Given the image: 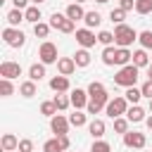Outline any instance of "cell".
I'll list each match as a JSON object with an SVG mask.
<instances>
[{
	"label": "cell",
	"instance_id": "1",
	"mask_svg": "<svg viewBox=\"0 0 152 152\" xmlns=\"http://www.w3.org/2000/svg\"><path fill=\"white\" fill-rule=\"evenodd\" d=\"M138 76H140V69L131 62V64L121 66V69L114 74V83H116V86H124V88H133V86L138 83Z\"/></svg>",
	"mask_w": 152,
	"mask_h": 152
},
{
	"label": "cell",
	"instance_id": "2",
	"mask_svg": "<svg viewBox=\"0 0 152 152\" xmlns=\"http://www.w3.org/2000/svg\"><path fill=\"white\" fill-rule=\"evenodd\" d=\"M133 40H138V31L128 24H119L114 28V45L116 48H131Z\"/></svg>",
	"mask_w": 152,
	"mask_h": 152
},
{
	"label": "cell",
	"instance_id": "3",
	"mask_svg": "<svg viewBox=\"0 0 152 152\" xmlns=\"http://www.w3.org/2000/svg\"><path fill=\"white\" fill-rule=\"evenodd\" d=\"M128 100L124 97V95H116V97H112L109 102H107V107H104V112H107V116L109 119H119V116H124L126 112H128Z\"/></svg>",
	"mask_w": 152,
	"mask_h": 152
},
{
	"label": "cell",
	"instance_id": "4",
	"mask_svg": "<svg viewBox=\"0 0 152 152\" xmlns=\"http://www.w3.org/2000/svg\"><path fill=\"white\" fill-rule=\"evenodd\" d=\"M38 57H40V64H57V45L55 43H50V40H43L40 43V48H38Z\"/></svg>",
	"mask_w": 152,
	"mask_h": 152
},
{
	"label": "cell",
	"instance_id": "5",
	"mask_svg": "<svg viewBox=\"0 0 152 152\" xmlns=\"http://www.w3.org/2000/svg\"><path fill=\"white\" fill-rule=\"evenodd\" d=\"M52 28H57L59 33H74V28H76V24L66 17V14H59V12H55L52 17H50V21H48Z\"/></svg>",
	"mask_w": 152,
	"mask_h": 152
},
{
	"label": "cell",
	"instance_id": "6",
	"mask_svg": "<svg viewBox=\"0 0 152 152\" xmlns=\"http://www.w3.org/2000/svg\"><path fill=\"white\" fill-rule=\"evenodd\" d=\"M2 40H5V45H10V48H21V45L26 43V36H24V31L7 26V28H2Z\"/></svg>",
	"mask_w": 152,
	"mask_h": 152
},
{
	"label": "cell",
	"instance_id": "7",
	"mask_svg": "<svg viewBox=\"0 0 152 152\" xmlns=\"http://www.w3.org/2000/svg\"><path fill=\"white\" fill-rule=\"evenodd\" d=\"M88 95H90V100L102 102L104 107H107V102L112 100V97H109V93H107V88H104V83H100V81H93V83L88 86Z\"/></svg>",
	"mask_w": 152,
	"mask_h": 152
},
{
	"label": "cell",
	"instance_id": "8",
	"mask_svg": "<svg viewBox=\"0 0 152 152\" xmlns=\"http://www.w3.org/2000/svg\"><path fill=\"white\" fill-rule=\"evenodd\" d=\"M124 145L131 147V150H142V147L147 145V138H145V133H140V131H128V133L124 135Z\"/></svg>",
	"mask_w": 152,
	"mask_h": 152
},
{
	"label": "cell",
	"instance_id": "9",
	"mask_svg": "<svg viewBox=\"0 0 152 152\" xmlns=\"http://www.w3.org/2000/svg\"><path fill=\"white\" fill-rule=\"evenodd\" d=\"M69 100H71V107H74V109H86L88 102H90V95H88V90H83V88H74V90L69 93Z\"/></svg>",
	"mask_w": 152,
	"mask_h": 152
},
{
	"label": "cell",
	"instance_id": "10",
	"mask_svg": "<svg viewBox=\"0 0 152 152\" xmlns=\"http://www.w3.org/2000/svg\"><path fill=\"white\" fill-rule=\"evenodd\" d=\"M76 43L88 50V48H93L97 43V36H95L93 28H76Z\"/></svg>",
	"mask_w": 152,
	"mask_h": 152
},
{
	"label": "cell",
	"instance_id": "11",
	"mask_svg": "<svg viewBox=\"0 0 152 152\" xmlns=\"http://www.w3.org/2000/svg\"><path fill=\"white\" fill-rule=\"evenodd\" d=\"M69 126H71L69 119L62 116V114H55V116L50 119V131L55 133V138H57V135H66V133H69Z\"/></svg>",
	"mask_w": 152,
	"mask_h": 152
},
{
	"label": "cell",
	"instance_id": "12",
	"mask_svg": "<svg viewBox=\"0 0 152 152\" xmlns=\"http://www.w3.org/2000/svg\"><path fill=\"white\" fill-rule=\"evenodd\" d=\"M0 76L2 78H19L21 76V64H17V62H10V59H5L2 64H0Z\"/></svg>",
	"mask_w": 152,
	"mask_h": 152
},
{
	"label": "cell",
	"instance_id": "13",
	"mask_svg": "<svg viewBox=\"0 0 152 152\" xmlns=\"http://www.w3.org/2000/svg\"><path fill=\"white\" fill-rule=\"evenodd\" d=\"M57 71H59V76H71V74L76 71L74 57H59V59H57Z\"/></svg>",
	"mask_w": 152,
	"mask_h": 152
},
{
	"label": "cell",
	"instance_id": "14",
	"mask_svg": "<svg viewBox=\"0 0 152 152\" xmlns=\"http://www.w3.org/2000/svg\"><path fill=\"white\" fill-rule=\"evenodd\" d=\"M64 14H66V17H69L74 24H76V21H81V19H86V10H83L78 2H71V5H66V12H64Z\"/></svg>",
	"mask_w": 152,
	"mask_h": 152
},
{
	"label": "cell",
	"instance_id": "15",
	"mask_svg": "<svg viewBox=\"0 0 152 152\" xmlns=\"http://www.w3.org/2000/svg\"><path fill=\"white\" fill-rule=\"evenodd\" d=\"M5 19H7V24H10L12 28H17L21 21H26V14H24V10H17V7H12V10L5 14Z\"/></svg>",
	"mask_w": 152,
	"mask_h": 152
},
{
	"label": "cell",
	"instance_id": "16",
	"mask_svg": "<svg viewBox=\"0 0 152 152\" xmlns=\"http://www.w3.org/2000/svg\"><path fill=\"white\" fill-rule=\"evenodd\" d=\"M126 119H128L131 124H140V121H145L147 116H145V109H142L140 104H131L128 112H126Z\"/></svg>",
	"mask_w": 152,
	"mask_h": 152
},
{
	"label": "cell",
	"instance_id": "17",
	"mask_svg": "<svg viewBox=\"0 0 152 152\" xmlns=\"http://www.w3.org/2000/svg\"><path fill=\"white\" fill-rule=\"evenodd\" d=\"M104 131H107V126H104V121H102V119H93V121L88 124V133H90L95 140H102Z\"/></svg>",
	"mask_w": 152,
	"mask_h": 152
},
{
	"label": "cell",
	"instance_id": "18",
	"mask_svg": "<svg viewBox=\"0 0 152 152\" xmlns=\"http://www.w3.org/2000/svg\"><path fill=\"white\" fill-rule=\"evenodd\" d=\"M50 88L55 93H66L71 86H69V76H52L50 78Z\"/></svg>",
	"mask_w": 152,
	"mask_h": 152
},
{
	"label": "cell",
	"instance_id": "19",
	"mask_svg": "<svg viewBox=\"0 0 152 152\" xmlns=\"http://www.w3.org/2000/svg\"><path fill=\"white\" fill-rule=\"evenodd\" d=\"M0 145H2V152H14V150H19V138L12 135V133H5Z\"/></svg>",
	"mask_w": 152,
	"mask_h": 152
},
{
	"label": "cell",
	"instance_id": "20",
	"mask_svg": "<svg viewBox=\"0 0 152 152\" xmlns=\"http://www.w3.org/2000/svg\"><path fill=\"white\" fill-rule=\"evenodd\" d=\"M150 55H147V50H133V64L138 66V69H142V66H150Z\"/></svg>",
	"mask_w": 152,
	"mask_h": 152
},
{
	"label": "cell",
	"instance_id": "21",
	"mask_svg": "<svg viewBox=\"0 0 152 152\" xmlns=\"http://www.w3.org/2000/svg\"><path fill=\"white\" fill-rule=\"evenodd\" d=\"M133 62V52L128 48H116V66H126Z\"/></svg>",
	"mask_w": 152,
	"mask_h": 152
},
{
	"label": "cell",
	"instance_id": "22",
	"mask_svg": "<svg viewBox=\"0 0 152 152\" xmlns=\"http://www.w3.org/2000/svg\"><path fill=\"white\" fill-rule=\"evenodd\" d=\"M45 78V64H31L28 66V81H43Z\"/></svg>",
	"mask_w": 152,
	"mask_h": 152
},
{
	"label": "cell",
	"instance_id": "23",
	"mask_svg": "<svg viewBox=\"0 0 152 152\" xmlns=\"http://www.w3.org/2000/svg\"><path fill=\"white\" fill-rule=\"evenodd\" d=\"M24 14H26V21H28V24H33V26H36V24H40V7H38V5L26 7V10H24Z\"/></svg>",
	"mask_w": 152,
	"mask_h": 152
},
{
	"label": "cell",
	"instance_id": "24",
	"mask_svg": "<svg viewBox=\"0 0 152 152\" xmlns=\"http://www.w3.org/2000/svg\"><path fill=\"white\" fill-rule=\"evenodd\" d=\"M83 21H86V28H97V26L102 24V14L95 12V10H93V12H86V19H83Z\"/></svg>",
	"mask_w": 152,
	"mask_h": 152
},
{
	"label": "cell",
	"instance_id": "25",
	"mask_svg": "<svg viewBox=\"0 0 152 152\" xmlns=\"http://www.w3.org/2000/svg\"><path fill=\"white\" fill-rule=\"evenodd\" d=\"M74 62H76V66H81V69H86V66L90 64V52H88L86 48H81V50H76V55H74Z\"/></svg>",
	"mask_w": 152,
	"mask_h": 152
},
{
	"label": "cell",
	"instance_id": "26",
	"mask_svg": "<svg viewBox=\"0 0 152 152\" xmlns=\"http://www.w3.org/2000/svg\"><path fill=\"white\" fill-rule=\"evenodd\" d=\"M102 62H104L107 66H114V64H116V48H114V45H109V48L102 50Z\"/></svg>",
	"mask_w": 152,
	"mask_h": 152
},
{
	"label": "cell",
	"instance_id": "27",
	"mask_svg": "<svg viewBox=\"0 0 152 152\" xmlns=\"http://www.w3.org/2000/svg\"><path fill=\"white\" fill-rule=\"evenodd\" d=\"M19 93H21V97H33V95L38 93L36 81H24V83L19 86Z\"/></svg>",
	"mask_w": 152,
	"mask_h": 152
},
{
	"label": "cell",
	"instance_id": "28",
	"mask_svg": "<svg viewBox=\"0 0 152 152\" xmlns=\"http://www.w3.org/2000/svg\"><path fill=\"white\" fill-rule=\"evenodd\" d=\"M124 97L128 100V104H138V102H140V97H142V90H140V88H135V86H133V88H126Z\"/></svg>",
	"mask_w": 152,
	"mask_h": 152
},
{
	"label": "cell",
	"instance_id": "29",
	"mask_svg": "<svg viewBox=\"0 0 152 152\" xmlns=\"http://www.w3.org/2000/svg\"><path fill=\"white\" fill-rule=\"evenodd\" d=\"M52 102H55L57 112H64V109H69V107H71V100H69L66 95H62V93H57V95L52 97Z\"/></svg>",
	"mask_w": 152,
	"mask_h": 152
},
{
	"label": "cell",
	"instance_id": "30",
	"mask_svg": "<svg viewBox=\"0 0 152 152\" xmlns=\"http://www.w3.org/2000/svg\"><path fill=\"white\" fill-rule=\"evenodd\" d=\"M86 121H88V114H83L81 109H76L71 116H69V124L71 126H76V128H81V126H86Z\"/></svg>",
	"mask_w": 152,
	"mask_h": 152
},
{
	"label": "cell",
	"instance_id": "31",
	"mask_svg": "<svg viewBox=\"0 0 152 152\" xmlns=\"http://www.w3.org/2000/svg\"><path fill=\"white\" fill-rule=\"evenodd\" d=\"M138 43L142 50H152V31H140L138 33Z\"/></svg>",
	"mask_w": 152,
	"mask_h": 152
},
{
	"label": "cell",
	"instance_id": "32",
	"mask_svg": "<svg viewBox=\"0 0 152 152\" xmlns=\"http://www.w3.org/2000/svg\"><path fill=\"white\" fill-rule=\"evenodd\" d=\"M40 114H43V116H48V119H52V116L57 114V107H55V102H52V100L43 102V104H40Z\"/></svg>",
	"mask_w": 152,
	"mask_h": 152
},
{
	"label": "cell",
	"instance_id": "33",
	"mask_svg": "<svg viewBox=\"0 0 152 152\" xmlns=\"http://www.w3.org/2000/svg\"><path fill=\"white\" fill-rule=\"evenodd\" d=\"M128 124H131V121H128L126 116H119V119H114V131L121 133V135H126V133H128Z\"/></svg>",
	"mask_w": 152,
	"mask_h": 152
},
{
	"label": "cell",
	"instance_id": "34",
	"mask_svg": "<svg viewBox=\"0 0 152 152\" xmlns=\"http://www.w3.org/2000/svg\"><path fill=\"white\" fill-rule=\"evenodd\" d=\"M12 93H14L12 81H10V78H0V95H2V97H10Z\"/></svg>",
	"mask_w": 152,
	"mask_h": 152
},
{
	"label": "cell",
	"instance_id": "35",
	"mask_svg": "<svg viewBox=\"0 0 152 152\" xmlns=\"http://www.w3.org/2000/svg\"><path fill=\"white\" fill-rule=\"evenodd\" d=\"M135 12L138 14H150L152 12V0H135Z\"/></svg>",
	"mask_w": 152,
	"mask_h": 152
},
{
	"label": "cell",
	"instance_id": "36",
	"mask_svg": "<svg viewBox=\"0 0 152 152\" xmlns=\"http://www.w3.org/2000/svg\"><path fill=\"white\" fill-rule=\"evenodd\" d=\"M50 28H52L50 24H43V21H40V24H36V26H33V33H36V38H48Z\"/></svg>",
	"mask_w": 152,
	"mask_h": 152
},
{
	"label": "cell",
	"instance_id": "37",
	"mask_svg": "<svg viewBox=\"0 0 152 152\" xmlns=\"http://www.w3.org/2000/svg\"><path fill=\"white\" fill-rule=\"evenodd\" d=\"M97 43H102L104 48H109V45L114 43V33H112V31H100V33H97Z\"/></svg>",
	"mask_w": 152,
	"mask_h": 152
},
{
	"label": "cell",
	"instance_id": "38",
	"mask_svg": "<svg viewBox=\"0 0 152 152\" xmlns=\"http://www.w3.org/2000/svg\"><path fill=\"white\" fill-rule=\"evenodd\" d=\"M109 19H112V21L119 26V24H124V19H126V12H124L121 7H116V10H112V12H109Z\"/></svg>",
	"mask_w": 152,
	"mask_h": 152
},
{
	"label": "cell",
	"instance_id": "39",
	"mask_svg": "<svg viewBox=\"0 0 152 152\" xmlns=\"http://www.w3.org/2000/svg\"><path fill=\"white\" fill-rule=\"evenodd\" d=\"M43 152H62V147H59V140H57V138H52V140H45V142H43Z\"/></svg>",
	"mask_w": 152,
	"mask_h": 152
},
{
	"label": "cell",
	"instance_id": "40",
	"mask_svg": "<svg viewBox=\"0 0 152 152\" xmlns=\"http://www.w3.org/2000/svg\"><path fill=\"white\" fill-rule=\"evenodd\" d=\"M90 152H112V145L107 140H95L93 147H90Z\"/></svg>",
	"mask_w": 152,
	"mask_h": 152
},
{
	"label": "cell",
	"instance_id": "41",
	"mask_svg": "<svg viewBox=\"0 0 152 152\" xmlns=\"http://www.w3.org/2000/svg\"><path fill=\"white\" fill-rule=\"evenodd\" d=\"M102 109H104V104H102V102H95V100H90V102H88V107H86V112H88V114H93V116H95V114H100Z\"/></svg>",
	"mask_w": 152,
	"mask_h": 152
},
{
	"label": "cell",
	"instance_id": "42",
	"mask_svg": "<svg viewBox=\"0 0 152 152\" xmlns=\"http://www.w3.org/2000/svg\"><path fill=\"white\" fill-rule=\"evenodd\" d=\"M19 152H33V140L31 138H21L19 140Z\"/></svg>",
	"mask_w": 152,
	"mask_h": 152
},
{
	"label": "cell",
	"instance_id": "43",
	"mask_svg": "<svg viewBox=\"0 0 152 152\" xmlns=\"http://www.w3.org/2000/svg\"><path fill=\"white\" fill-rule=\"evenodd\" d=\"M140 90H142V97H150V100H152V81H150V78L140 86Z\"/></svg>",
	"mask_w": 152,
	"mask_h": 152
},
{
	"label": "cell",
	"instance_id": "44",
	"mask_svg": "<svg viewBox=\"0 0 152 152\" xmlns=\"http://www.w3.org/2000/svg\"><path fill=\"white\" fill-rule=\"evenodd\" d=\"M57 140H59V147H62V152H66V150L71 147V140H69V135H57Z\"/></svg>",
	"mask_w": 152,
	"mask_h": 152
},
{
	"label": "cell",
	"instance_id": "45",
	"mask_svg": "<svg viewBox=\"0 0 152 152\" xmlns=\"http://www.w3.org/2000/svg\"><path fill=\"white\" fill-rule=\"evenodd\" d=\"M119 7L124 12H131V10H135V0H119Z\"/></svg>",
	"mask_w": 152,
	"mask_h": 152
},
{
	"label": "cell",
	"instance_id": "46",
	"mask_svg": "<svg viewBox=\"0 0 152 152\" xmlns=\"http://www.w3.org/2000/svg\"><path fill=\"white\" fill-rule=\"evenodd\" d=\"M28 2H31V0H12V5H14L17 10H26V7H28Z\"/></svg>",
	"mask_w": 152,
	"mask_h": 152
},
{
	"label": "cell",
	"instance_id": "47",
	"mask_svg": "<svg viewBox=\"0 0 152 152\" xmlns=\"http://www.w3.org/2000/svg\"><path fill=\"white\" fill-rule=\"evenodd\" d=\"M145 124H147V128L152 131V116H147V119H145Z\"/></svg>",
	"mask_w": 152,
	"mask_h": 152
},
{
	"label": "cell",
	"instance_id": "48",
	"mask_svg": "<svg viewBox=\"0 0 152 152\" xmlns=\"http://www.w3.org/2000/svg\"><path fill=\"white\" fill-rule=\"evenodd\" d=\"M147 78L152 81V66H147Z\"/></svg>",
	"mask_w": 152,
	"mask_h": 152
},
{
	"label": "cell",
	"instance_id": "49",
	"mask_svg": "<svg viewBox=\"0 0 152 152\" xmlns=\"http://www.w3.org/2000/svg\"><path fill=\"white\" fill-rule=\"evenodd\" d=\"M95 2H100V5H107V2H109V0H95Z\"/></svg>",
	"mask_w": 152,
	"mask_h": 152
},
{
	"label": "cell",
	"instance_id": "50",
	"mask_svg": "<svg viewBox=\"0 0 152 152\" xmlns=\"http://www.w3.org/2000/svg\"><path fill=\"white\" fill-rule=\"evenodd\" d=\"M31 2H33V5H40V2H45V0H31Z\"/></svg>",
	"mask_w": 152,
	"mask_h": 152
},
{
	"label": "cell",
	"instance_id": "51",
	"mask_svg": "<svg viewBox=\"0 0 152 152\" xmlns=\"http://www.w3.org/2000/svg\"><path fill=\"white\" fill-rule=\"evenodd\" d=\"M150 112H152V100H150Z\"/></svg>",
	"mask_w": 152,
	"mask_h": 152
},
{
	"label": "cell",
	"instance_id": "52",
	"mask_svg": "<svg viewBox=\"0 0 152 152\" xmlns=\"http://www.w3.org/2000/svg\"><path fill=\"white\" fill-rule=\"evenodd\" d=\"M76 2H78V5H81V2H86V0H76Z\"/></svg>",
	"mask_w": 152,
	"mask_h": 152
},
{
	"label": "cell",
	"instance_id": "53",
	"mask_svg": "<svg viewBox=\"0 0 152 152\" xmlns=\"http://www.w3.org/2000/svg\"><path fill=\"white\" fill-rule=\"evenodd\" d=\"M150 66H152V59H150Z\"/></svg>",
	"mask_w": 152,
	"mask_h": 152
}]
</instances>
